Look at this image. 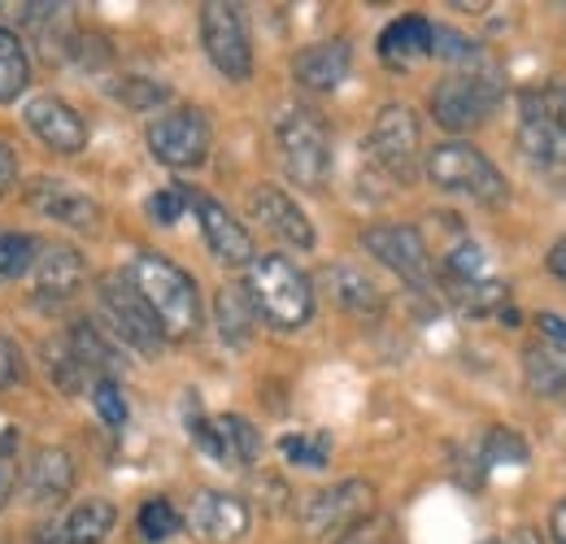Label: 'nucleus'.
Masks as SVG:
<instances>
[{
  "label": "nucleus",
  "instance_id": "obj_1",
  "mask_svg": "<svg viewBox=\"0 0 566 544\" xmlns=\"http://www.w3.org/2000/svg\"><path fill=\"white\" fill-rule=\"evenodd\" d=\"M132 287L148 305V314L157 318L161 336L166 341H188L197 327H201V292H197V279L175 266L170 258L161 253H136L132 262Z\"/></svg>",
  "mask_w": 566,
  "mask_h": 544
},
{
  "label": "nucleus",
  "instance_id": "obj_2",
  "mask_svg": "<svg viewBox=\"0 0 566 544\" xmlns=\"http://www.w3.org/2000/svg\"><path fill=\"white\" fill-rule=\"evenodd\" d=\"M244 292H249L253 310H258L271 327H280V332L305 327L310 314H314V283L296 271L287 258H280V253L253 258V266H249V287H244Z\"/></svg>",
  "mask_w": 566,
  "mask_h": 544
},
{
  "label": "nucleus",
  "instance_id": "obj_3",
  "mask_svg": "<svg viewBox=\"0 0 566 544\" xmlns=\"http://www.w3.org/2000/svg\"><path fill=\"white\" fill-rule=\"evenodd\" d=\"M275 139H280L283 170L301 188L318 192L332 175V132H327V123L305 105H283L275 114Z\"/></svg>",
  "mask_w": 566,
  "mask_h": 544
},
{
  "label": "nucleus",
  "instance_id": "obj_4",
  "mask_svg": "<svg viewBox=\"0 0 566 544\" xmlns=\"http://www.w3.org/2000/svg\"><path fill=\"white\" fill-rule=\"evenodd\" d=\"M427 179L440 192H462V197H471L480 205H501L510 197L505 175L467 139H449V144L431 148L427 153Z\"/></svg>",
  "mask_w": 566,
  "mask_h": 544
},
{
  "label": "nucleus",
  "instance_id": "obj_5",
  "mask_svg": "<svg viewBox=\"0 0 566 544\" xmlns=\"http://www.w3.org/2000/svg\"><path fill=\"white\" fill-rule=\"evenodd\" d=\"M501 105V74L496 70H462L436 83L431 92V118L444 132H471L480 123H489Z\"/></svg>",
  "mask_w": 566,
  "mask_h": 544
},
{
  "label": "nucleus",
  "instance_id": "obj_6",
  "mask_svg": "<svg viewBox=\"0 0 566 544\" xmlns=\"http://www.w3.org/2000/svg\"><path fill=\"white\" fill-rule=\"evenodd\" d=\"M148 153L170 170H197L210 157V118L201 109H170L153 118Z\"/></svg>",
  "mask_w": 566,
  "mask_h": 544
},
{
  "label": "nucleus",
  "instance_id": "obj_7",
  "mask_svg": "<svg viewBox=\"0 0 566 544\" xmlns=\"http://www.w3.org/2000/svg\"><path fill=\"white\" fill-rule=\"evenodd\" d=\"M201 44H206V57L222 70L231 83H244L253 74V44H249V27H244V13L235 4H222L210 0L201 4Z\"/></svg>",
  "mask_w": 566,
  "mask_h": 544
},
{
  "label": "nucleus",
  "instance_id": "obj_8",
  "mask_svg": "<svg viewBox=\"0 0 566 544\" xmlns=\"http://www.w3.org/2000/svg\"><path fill=\"white\" fill-rule=\"evenodd\" d=\"M419 114L410 105H384L375 114V127H370V157L401 184H410L419 175Z\"/></svg>",
  "mask_w": 566,
  "mask_h": 544
},
{
  "label": "nucleus",
  "instance_id": "obj_9",
  "mask_svg": "<svg viewBox=\"0 0 566 544\" xmlns=\"http://www.w3.org/2000/svg\"><path fill=\"white\" fill-rule=\"evenodd\" d=\"M361 244L370 258H379L392 274H401L410 287L431 292V253H427L419 227H406V222H384V227H366L361 231Z\"/></svg>",
  "mask_w": 566,
  "mask_h": 544
},
{
  "label": "nucleus",
  "instance_id": "obj_10",
  "mask_svg": "<svg viewBox=\"0 0 566 544\" xmlns=\"http://www.w3.org/2000/svg\"><path fill=\"white\" fill-rule=\"evenodd\" d=\"M375 514V488L366 479H345V483H332L323 492H314L305 501V532L310 536H340L345 527H354L357 519Z\"/></svg>",
  "mask_w": 566,
  "mask_h": 544
},
{
  "label": "nucleus",
  "instance_id": "obj_11",
  "mask_svg": "<svg viewBox=\"0 0 566 544\" xmlns=\"http://www.w3.org/2000/svg\"><path fill=\"white\" fill-rule=\"evenodd\" d=\"M101 310H105L114 336H123L127 344H136V348L148 353V357L166 344L161 327H157V318L148 314V305L136 296L132 283H123V279H101Z\"/></svg>",
  "mask_w": 566,
  "mask_h": 544
},
{
  "label": "nucleus",
  "instance_id": "obj_12",
  "mask_svg": "<svg viewBox=\"0 0 566 544\" xmlns=\"http://www.w3.org/2000/svg\"><path fill=\"white\" fill-rule=\"evenodd\" d=\"M188 205L197 209V222H201V236L210 244V253L222 266H253L258 249H253V236L244 231V222L231 218V209L222 201H213L206 192H188Z\"/></svg>",
  "mask_w": 566,
  "mask_h": 544
},
{
  "label": "nucleus",
  "instance_id": "obj_13",
  "mask_svg": "<svg viewBox=\"0 0 566 544\" xmlns=\"http://www.w3.org/2000/svg\"><path fill=\"white\" fill-rule=\"evenodd\" d=\"M22 118H27V127H31L35 136L44 139L53 153H62V157H74V153L87 148V123L78 118V109H71V105H66L62 96H53V92L31 96L27 109H22Z\"/></svg>",
  "mask_w": 566,
  "mask_h": 544
},
{
  "label": "nucleus",
  "instance_id": "obj_14",
  "mask_svg": "<svg viewBox=\"0 0 566 544\" xmlns=\"http://www.w3.org/2000/svg\"><path fill=\"white\" fill-rule=\"evenodd\" d=\"M27 201L35 205L44 218H53V222H66L74 231H101V205L92 201L87 192H78L74 184L66 179H35L31 188H27Z\"/></svg>",
  "mask_w": 566,
  "mask_h": 544
},
{
  "label": "nucleus",
  "instance_id": "obj_15",
  "mask_svg": "<svg viewBox=\"0 0 566 544\" xmlns=\"http://www.w3.org/2000/svg\"><path fill=\"white\" fill-rule=\"evenodd\" d=\"M249 209H253V218H258L266 231H275V236L287 240L292 249H314V227H310L305 209L292 201L283 188H275V184H258L253 197H249Z\"/></svg>",
  "mask_w": 566,
  "mask_h": 544
},
{
  "label": "nucleus",
  "instance_id": "obj_16",
  "mask_svg": "<svg viewBox=\"0 0 566 544\" xmlns=\"http://www.w3.org/2000/svg\"><path fill=\"white\" fill-rule=\"evenodd\" d=\"M192 532L210 544H231L249 532V505L231 492H201L188 514Z\"/></svg>",
  "mask_w": 566,
  "mask_h": 544
},
{
  "label": "nucleus",
  "instance_id": "obj_17",
  "mask_svg": "<svg viewBox=\"0 0 566 544\" xmlns=\"http://www.w3.org/2000/svg\"><path fill=\"white\" fill-rule=\"evenodd\" d=\"M74 488V458L57 444H44L27 471H22V492H27V505H57L66 501V492Z\"/></svg>",
  "mask_w": 566,
  "mask_h": 544
},
{
  "label": "nucleus",
  "instance_id": "obj_18",
  "mask_svg": "<svg viewBox=\"0 0 566 544\" xmlns=\"http://www.w3.org/2000/svg\"><path fill=\"white\" fill-rule=\"evenodd\" d=\"M349 66H354L349 40H323V44H310V49L296 53L292 74H296V83L310 87V92H332V87L345 83Z\"/></svg>",
  "mask_w": 566,
  "mask_h": 544
},
{
  "label": "nucleus",
  "instance_id": "obj_19",
  "mask_svg": "<svg viewBox=\"0 0 566 544\" xmlns=\"http://www.w3.org/2000/svg\"><path fill=\"white\" fill-rule=\"evenodd\" d=\"M31 271H35L40 301H53V305L71 301L74 292L83 287V258H78V249H71V244H44L35 253V266Z\"/></svg>",
  "mask_w": 566,
  "mask_h": 544
},
{
  "label": "nucleus",
  "instance_id": "obj_20",
  "mask_svg": "<svg viewBox=\"0 0 566 544\" xmlns=\"http://www.w3.org/2000/svg\"><path fill=\"white\" fill-rule=\"evenodd\" d=\"M379 57L397 70L431 57V22H427L423 13H406V18L388 22L384 35H379Z\"/></svg>",
  "mask_w": 566,
  "mask_h": 544
},
{
  "label": "nucleus",
  "instance_id": "obj_21",
  "mask_svg": "<svg viewBox=\"0 0 566 544\" xmlns=\"http://www.w3.org/2000/svg\"><path fill=\"white\" fill-rule=\"evenodd\" d=\"M518 148H523L532 161L566 166V139L549 132V123L532 109V101H527V96L518 101Z\"/></svg>",
  "mask_w": 566,
  "mask_h": 544
},
{
  "label": "nucleus",
  "instance_id": "obj_22",
  "mask_svg": "<svg viewBox=\"0 0 566 544\" xmlns=\"http://www.w3.org/2000/svg\"><path fill=\"white\" fill-rule=\"evenodd\" d=\"M323 283L332 287V296L349 310V314H379L384 310V292L357 271V266H327Z\"/></svg>",
  "mask_w": 566,
  "mask_h": 544
},
{
  "label": "nucleus",
  "instance_id": "obj_23",
  "mask_svg": "<svg viewBox=\"0 0 566 544\" xmlns=\"http://www.w3.org/2000/svg\"><path fill=\"white\" fill-rule=\"evenodd\" d=\"M66 344H71L74 362L83 366V375H87V370H96V379H114V375L123 370V353L105 341L92 323H74V332H71V341Z\"/></svg>",
  "mask_w": 566,
  "mask_h": 544
},
{
  "label": "nucleus",
  "instance_id": "obj_24",
  "mask_svg": "<svg viewBox=\"0 0 566 544\" xmlns=\"http://www.w3.org/2000/svg\"><path fill=\"white\" fill-rule=\"evenodd\" d=\"M213 318H218V336L227 344H249L253 341V323H258V310L249 301L244 287H222L218 301H213Z\"/></svg>",
  "mask_w": 566,
  "mask_h": 544
},
{
  "label": "nucleus",
  "instance_id": "obj_25",
  "mask_svg": "<svg viewBox=\"0 0 566 544\" xmlns=\"http://www.w3.org/2000/svg\"><path fill=\"white\" fill-rule=\"evenodd\" d=\"M523 375H527V388L541 393V397L566 393V348H558V344H532L523 353Z\"/></svg>",
  "mask_w": 566,
  "mask_h": 544
},
{
  "label": "nucleus",
  "instance_id": "obj_26",
  "mask_svg": "<svg viewBox=\"0 0 566 544\" xmlns=\"http://www.w3.org/2000/svg\"><path fill=\"white\" fill-rule=\"evenodd\" d=\"M114 523H118V510L109 501L92 496V501H83V505L71 510V519L62 527V544H101L114 532Z\"/></svg>",
  "mask_w": 566,
  "mask_h": 544
},
{
  "label": "nucleus",
  "instance_id": "obj_27",
  "mask_svg": "<svg viewBox=\"0 0 566 544\" xmlns=\"http://www.w3.org/2000/svg\"><path fill=\"white\" fill-rule=\"evenodd\" d=\"M31 87V57L13 31L0 27V105H13Z\"/></svg>",
  "mask_w": 566,
  "mask_h": 544
},
{
  "label": "nucleus",
  "instance_id": "obj_28",
  "mask_svg": "<svg viewBox=\"0 0 566 544\" xmlns=\"http://www.w3.org/2000/svg\"><path fill=\"white\" fill-rule=\"evenodd\" d=\"M218 431H222V444H227V458L231 462H258V453H262V436H258V427L249 422V418H240V414H222L218 418Z\"/></svg>",
  "mask_w": 566,
  "mask_h": 544
},
{
  "label": "nucleus",
  "instance_id": "obj_29",
  "mask_svg": "<svg viewBox=\"0 0 566 544\" xmlns=\"http://www.w3.org/2000/svg\"><path fill=\"white\" fill-rule=\"evenodd\" d=\"M35 240L22 231H0V279H18L35 266Z\"/></svg>",
  "mask_w": 566,
  "mask_h": 544
},
{
  "label": "nucleus",
  "instance_id": "obj_30",
  "mask_svg": "<svg viewBox=\"0 0 566 544\" xmlns=\"http://www.w3.org/2000/svg\"><path fill=\"white\" fill-rule=\"evenodd\" d=\"M184 527V519H179V510L166 501V496H153V501H144L140 510V536L144 541H170L175 532Z\"/></svg>",
  "mask_w": 566,
  "mask_h": 544
},
{
  "label": "nucleus",
  "instance_id": "obj_31",
  "mask_svg": "<svg viewBox=\"0 0 566 544\" xmlns=\"http://www.w3.org/2000/svg\"><path fill=\"white\" fill-rule=\"evenodd\" d=\"M327 453H332V436L327 431H310V436H287L283 440V458L296 462V467H310V471H323Z\"/></svg>",
  "mask_w": 566,
  "mask_h": 544
},
{
  "label": "nucleus",
  "instance_id": "obj_32",
  "mask_svg": "<svg viewBox=\"0 0 566 544\" xmlns=\"http://www.w3.org/2000/svg\"><path fill=\"white\" fill-rule=\"evenodd\" d=\"M523 96H527V101H532V109L549 123V132L566 139V79L545 83L541 92H523Z\"/></svg>",
  "mask_w": 566,
  "mask_h": 544
},
{
  "label": "nucleus",
  "instance_id": "obj_33",
  "mask_svg": "<svg viewBox=\"0 0 566 544\" xmlns=\"http://www.w3.org/2000/svg\"><path fill=\"white\" fill-rule=\"evenodd\" d=\"M114 96L123 105H132V109H157L161 101H170V87L166 83H153V79H123L114 87Z\"/></svg>",
  "mask_w": 566,
  "mask_h": 544
},
{
  "label": "nucleus",
  "instance_id": "obj_34",
  "mask_svg": "<svg viewBox=\"0 0 566 544\" xmlns=\"http://www.w3.org/2000/svg\"><path fill=\"white\" fill-rule=\"evenodd\" d=\"M92 406H96L105 427H123L127 422V401H123L118 379H92Z\"/></svg>",
  "mask_w": 566,
  "mask_h": 544
},
{
  "label": "nucleus",
  "instance_id": "obj_35",
  "mask_svg": "<svg viewBox=\"0 0 566 544\" xmlns=\"http://www.w3.org/2000/svg\"><path fill=\"white\" fill-rule=\"evenodd\" d=\"M431 57H444V62H475L480 57V44L449 31V27H431Z\"/></svg>",
  "mask_w": 566,
  "mask_h": 544
},
{
  "label": "nucleus",
  "instance_id": "obj_36",
  "mask_svg": "<svg viewBox=\"0 0 566 544\" xmlns=\"http://www.w3.org/2000/svg\"><path fill=\"white\" fill-rule=\"evenodd\" d=\"M484 462H527V444L523 436H514L510 427H493L489 440H484Z\"/></svg>",
  "mask_w": 566,
  "mask_h": 544
},
{
  "label": "nucleus",
  "instance_id": "obj_37",
  "mask_svg": "<svg viewBox=\"0 0 566 544\" xmlns=\"http://www.w3.org/2000/svg\"><path fill=\"white\" fill-rule=\"evenodd\" d=\"M388 541H392V519L388 514H366V519H357L354 527H345L336 544H388Z\"/></svg>",
  "mask_w": 566,
  "mask_h": 544
},
{
  "label": "nucleus",
  "instance_id": "obj_38",
  "mask_svg": "<svg viewBox=\"0 0 566 544\" xmlns=\"http://www.w3.org/2000/svg\"><path fill=\"white\" fill-rule=\"evenodd\" d=\"M148 218L153 222H161V227H170V222H179V213L188 209V188H179V184H170V188H161V192H153L148 197Z\"/></svg>",
  "mask_w": 566,
  "mask_h": 544
},
{
  "label": "nucleus",
  "instance_id": "obj_39",
  "mask_svg": "<svg viewBox=\"0 0 566 544\" xmlns=\"http://www.w3.org/2000/svg\"><path fill=\"white\" fill-rule=\"evenodd\" d=\"M188 431H192L197 449H206L213 462H231V458H227V444H222V431H218V422L201 418V414H197V406H192V414H188Z\"/></svg>",
  "mask_w": 566,
  "mask_h": 544
},
{
  "label": "nucleus",
  "instance_id": "obj_40",
  "mask_svg": "<svg viewBox=\"0 0 566 544\" xmlns=\"http://www.w3.org/2000/svg\"><path fill=\"white\" fill-rule=\"evenodd\" d=\"M13 449H18V431H4L0 436V510L9 505V496L18 488V458H13Z\"/></svg>",
  "mask_w": 566,
  "mask_h": 544
},
{
  "label": "nucleus",
  "instance_id": "obj_41",
  "mask_svg": "<svg viewBox=\"0 0 566 544\" xmlns=\"http://www.w3.org/2000/svg\"><path fill=\"white\" fill-rule=\"evenodd\" d=\"M27 379V366H22V353L9 336H0V388L9 384H22Z\"/></svg>",
  "mask_w": 566,
  "mask_h": 544
},
{
  "label": "nucleus",
  "instance_id": "obj_42",
  "mask_svg": "<svg viewBox=\"0 0 566 544\" xmlns=\"http://www.w3.org/2000/svg\"><path fill=\"white\" fill-rule=\"evenodd\" d=\"M13 179H18V153L0 139V197L13 188Z\"/></svg>",
  "mask_w": 566,
  "mask_h": 544
},
{
  "label": "nucleus",
  "instance_id": "obj_43",
  "mask_svg": "<svg viewBox=\"0 0 566 544\" xmlns=\"http://www.w3.org/2000/svg\"><path fill=\"white\" fill-rule=\"evenodd\" d=\"M536 327L545 332V341L549 344L566 348V318H558V314H536Z\"/></svg>",
  "mask_w": 566,
  "mask_h": 544
},
{
  "label": "nucleus",
  "instance_id": "obj_44",
  "mask_svg": "<svg viewBox=\"0 0 566 544\" xmlns=\"http://www.w3.org/2000/svg\"><path fill=\"white\" fill-rule=\"evenodd\" d=\"M549 536H554V544H566V496L554 505V514H549Z\"/></svg>",
  "mask_w": 566,
  "mask_h": 544
},
{
  "label": "nucleus",
  "instance_id": "obj_45",
  "mask_svg": "<svg viewBox=\"0 0 566 544\" xmlns=\"http://www.w3.org/2000/svg\"><path fill=\"white\" fill-rule=\"evenodd\" d=\"M549 271L558 274V279H566V236L549 249Z\"/></svg>",
  "mask_w": 566,
  "mask_h": 544
},
{
  "label": "nucleus",
  "instance_id": "obj_46",
  "mask_svg": "<svg viewBox=\"0 0 566 544\" xmlns=\"http://www.w3.org/2000/svg\"><path fill=\"white\" fill-rule=\"evenodd\" d=\"M493 544H536V536L532 532H510V536H501V541Z\"/></svg>",
  "mask_w": 566,
  "mask_h": 544
}]
</instances>
